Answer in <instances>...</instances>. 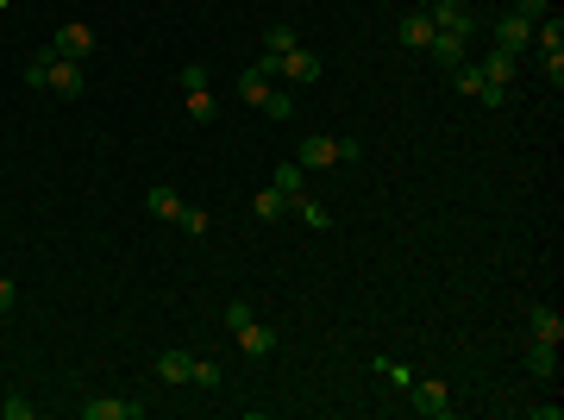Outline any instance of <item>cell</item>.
Returning <instances> with one entry per match:
<instances>
[{
	"label": "cell",
	"instance_id": "cell-1",
	"mask_svg": "<svg viewBox=\"0 0 564 420\" xmlns=\"http://www.w3.org/2000/svg\"><path fill=\"white\" fill-rule=\"evenodd\" d=\"M433 44H427V57L439 63V69H458L464 63V51H470V7L464 0H433Z\"/></svg>",
	"mask_w": 564,
	"mask_h": 420
},
{
	"label": "cell",
	"instance_id": "cell-2",
	"mask_svg": "<svg viewBox=\"0 0 564 420\" xmlns=\"http://www.w3.org/2000/svg\"><path fill=\"white\" fill-rule=\"evenodd\" d=\"M26 88H44V95H63V101H76L82 88H88V69L82 63H69V57H32L26 63Z\"/></svg>",
	"mask_w": 564,
	"mask_h": 420
},
{
	"label": "cell",
	"instance_id": "cell-3",
	"mask_svg": "<svg viewBox=\"0 0 564 420\" xmlns=\"http://www.w3.org/2000/svg\"><path fill=\"white\" fill-rule=\"evenodd\" d=\"M226 333L239 339V352H245V358H270L276 345H282V339H276V326H264V320L251 314V301H226Z\"/></svg>",
	"mask_w": 564,
	"mask_h": 420
},
{
	"label": "cell",
	"instance_id": "cell-4",
	"mask_svg": "<svg viewBox=\"0 0 564 420\" xmlns=\"http://www.w3.org/2000/svg\"><path fill=\"white\" fill-rule=\"evenodd\" d=\"M239 101H251L257 113H270V120H289V113H295V95L276 88L264 69H245V76H239Z\"/></svg>",
	"mask_w": 564,
	"mask_h": 420
},
{
	"label": "cell",
	"instance_id": "cell-5",
	"mask_svg": "<svg viewBox=\"0 0 564 420\" xmlns=\"http://www.w3.org/2000/svg\"><path fill=\"white\" fill-rule=\"evenodd\" d=\"M358 157V145H351V138H333V132H308L301 138V170H339V163H351Z\"/></svg>",
	"mask_w": 564,
	"mask_h": 420
},
{
	"label": "cell",
	"instance_id": "cell-6",
	"mask_svg": "<svg viewBox=\"0 0 564 420\" xmlns=\"http://www.w3.org/2000/svg\"><path fill=\"white\" fill-rule=\"evenodd\" d=\"M101 44V32L88 26V19H69V26L51 32V44H44V57H69V63H88V51Z\"/></svg>",
	"mask_w": 564,
	"mask_h": 420
},
{
	"label": "cell",
	"instance_id": "cell-7",
	"mask_svg": "<svg viewBox=\"0 0 564 420\" xmlns=\"http://www.w3.org/2000/svg\"><path fill=\"white\" fill-rule=\"evenodd\" d=\"M402 402H408L420 420H452V408H458V402H452V389H445V383H420V377L402 389Z\"/></svg>",
	"mask_w": 564,
	"mask_h": 420
},
{
	"label": "cell",
	"instance_id": "cell-8",
	"mask_svg": "<svg viewBox=\"0 0 564 420\" xmlns=\"http://www.w3.org/2000/svg\"><path fill=\"white\" fill-rule=\"evenodd\" d=\"M533 51H539V63H546V76L564 82V26H558V13H546L533 26Z\"/></svg>",
	"mask_w": 564,
	"mask_h": 420
},
{
	"label": "cell",
	"instance_id": "cell-9",
	"mask_svg": "<svg viewBox=\"0 0 564 420\" xmlns=\"http://www.w3.org/2000/svg\"><path fill=\"white\" fill-rule=\"evenodd\" d=\"M320 57L308 51V44H295V51H282L276 63H270V76H282V82H301V88H308V82H320Z\"/></svg>",
	"mask_w": 564,
	"mask_h": 420
},
{
	"label": "cell",
	"instance_id": "cell-10",
	"mask_svg": "<svg viewBox=\"0 0 564 420\" xmlns=\"http://www.w3.org/2000/svg\"><path fill=\"white\" fill-rule=\"evenodd\" d=\"M452 82H458V95H464V101H477V107H502V88H489L477 63H458V69H452Z\"/></svg>",
	"mask_w": 564,
	"mask_h": 420
},
{
	"label": "cell",
	"instance_id": "cell-11",
	"mask_svg": "<svg viewBox=\"0 0 564 420\" xmlns=\"http://www.w3.org/2000/svg\"><path fill=\"white\" fill-rule=\"evenodd\" d=\"M157 383L163 389H188L195 383V352H157Z\"/></svg>",
	"mask_w": 564,
	"mask_h": 420
},
{
	"label": "cell",
	"instance_id": "cell-12",
	"mask_svg": "<svg viewBox=\"0 0 564 420\" xmlns=\"http://www.w3.org/2000/svg\"><path fill=\"white\" fill-rule=\"evenodd\" d=\"M527 333H533V345L558 352V345H564V320H558V308H546V301H539V308L527 314Z\"/></svg>",
	"mask_w": 564,
	"mask_h": 420
},
{
	"label": "cell",
	"instance_id": "cell-13",
	"mask_svg": "<svg viewBox=\"0 0 564 420\" xmlns=\"http://www.w3.org/2000/svg\"><path fill=\"white\" fill-rule=\"evenodd\" d=\"M145 414V402H126V395H94V402H82V420H138Z\"/></svg>",
	"mask_w": 564,
	"mask_h": 420
},
{
	"label": "cell",
	"instance_id": "cell-14",
	"mask_svg": "<svg viewBox=\"0 0 564 420\" xmlns=\"http://www.w3.org/2000/svg\"><path fill=\"white\" fill-rule=\"evenodd\" d=\"M496 44H502V51H527V44H533V19H521V13H502L496 19Z\"/></svg>",
	"mask_w": 564,
	"mask_h": 420
},
{
	"label": "cell",
	"instance_id": "cell-15",
	"mask_svg": "<svg viewBox=\"0 0 564 420\" xmlns=\"http://www.w3.org/2000/svg\"><path fill=\"white\" fill-rule=\"evenodd\" d=\"M289 214H301V226H308V232H333V214H326V207H320L308 189L289 195Z\"/></svg>",
	"mask_w": 564,
	"mask_h": 420
},
{
	"label": "cell",
	"instance_id": "cell-16",
	"mask_svg": "<svg viewBox=\"0 0 564 420\" xmlns=\"http://www.w3.org/2000/svg\"><path fill=\"white\" fill-rule=\"evenodd\" d=\"M402 44H408V51H427V44H433V13L427 7L402 19Z\"/></svg>",
	"mask_w": 564,
	"mask_h": 420
},
{
	"label": "cell",
	"instance_id": "cell-17",
	"mask_svg": "<svg viewBox=\"0 0 564 420\" xmlns=\"http://www.w3.org/2000/svg\"><path fill=\"white\" fill-rule=\"evenodd\" d=\"M182 207H188V201L170 189V182H151V214H157V220H170V226H176V214H182Z\"/></svg>",
	"mask_w": 564,
	"mask_h": 420
},
{
	"label": "cell",
	"instance_id": "cell-18",
	"mask_svg": "<svg viewBox=\"0 0 564 420\" xmlns=\"http://www.w3.org/2000/svg\"><path fill=\"white\" fill-rule=\"evenodd\" d=\"M477 69H483L489 88H508L514 82V51H489V63H477Z\"/></svg>",
	"mask_w": 564,
	"mask_h": 420
},
{
	"label": "cell",
	"instance_id": "cell-19",
	"mask_svg": "<svg viewBox=\"0 0 564 420\" xmlns=\"http://www.w3.org/2000/svg\"><path fill=\"white\" fill-rule=\"evenodd\" d=\"M251 214H257V220H282V214H289V201H282V189H276V182L251 195Z\"/></svg>",
	"mask_w": 564,
	"mask_h": 420
},
{
	"label": "cell",
	"instance_id": "cell-20",
	"mask_svg": "<svg viewBox=\"0 0 564 420\" xmlns=\"http://www.w3.org/2000/svg\"><path fill=\"white\" fill-rule=\"evenodd\" d=\"M182 107H188V120H201V126L220 113V101H214V88H207V82H201V88H188V101H182Z\"/></svg>",
	"mask_w": 564,
	"mask_h": 420
},
{
	"label": "cell",
	"instance_id": "cell-21",
	"mask_svg": "<svg viewBox=\"0 0 564 420\" xmlns=\"http://www.w3.org/2000/svg\"><path fill=\"white\" fill-rule=\"evenodd\" d=\"M176 226L188 232V239H201V232L214 226V220H207V207H182V214H176Z\"/></svg>",
	"mask_w": 564,
	"mask_h": 420
},
{
	"label": "cell",
	"instance_id": "cell-22",
	"mask_svg": "<svg viewBox=\"0 0 564 420\" xmlns=\"http://www.w3.org/2000/svg\"><path fill=\"white\" fill-rule=\"evenodd\" d=\"M276 189H282V201L301 195V163H276Z\"/></svg>",
	"mask_w": 564,
	"mask_h": 420
},
{
	"label": "cell",
	"instance_id": "cell-23",
	"mask_svg": "<svg viewBox=\"0 0 564 420\" xmlns=\"http://www.w3.org/2000/svg\"><path fill=\"white\" fill-rule=\"evenodd\" d=\"M195 389H220V364L214 358H195Z\"/></svg>",
	"mask_w": 564,
	"mask_h": 420
},
{
	"label": "cell",
	"instance_id": "cell-24",
	"mask_svg": "<svg viewBox=\"0 0 564 420\" xmlns=\"http://www.w3.org/2000/svg\"><path fill=\"white\" fill-rule=\"evenodd\" d=\"M0 414H7V420H32L38 408L26 402V395H7V402H0Z\"/></svg>",
	"mask_w": 564,
	"mask_h": 420
},
{
	"label": "cell",
	"instance_id": "cell-25",
	"mask_svg": "<svg viewBox=\"0 0 564 420\" xmlns=\"http://www.w3.org/2000/svg\"><path fill=\"white\" fill-rule=\"evenodd\" d=\"M514 13H521V19H533V26H539V19L552 13V0H514Z\"/></svg>",
	"mask_w": 564,
	"mask_h": 420
},
{
	"label": "cell",
	"instance_id": "cell-26",
	"mask_svg": "<svg viewBox=\"0 0 564 420\" xmlns=\"http://www.w3.org/2000/svg\"><path fill=\"white\" fill-rule=\"evenodd\" d=\"M19 308V289H13V276H0V314H13Z\"/></svg>",
	"mask_w": 564,
	"mask_h": 420
},
{
	"label": "cell",
	"instance_id": "cell-27",
	"mask_svg": "<svg viewBox=\"0 0 564 420\" xmlns=\"http://www.w3.org/2000/svg\"><path fill=\"white\" fill-rule=\"evenodd\" d=\"M7 7H13V0H0V13H7Z\"/></svg>",
	"mask_w": 564,
	"mask_h": 420
}]
</instances>
